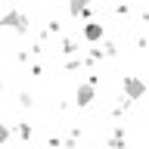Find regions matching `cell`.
<instances>
[{
	"label": "cell",
	"instance_id": "6da1fadb",
	"mask_svg": "<svg viewBox=\"0 0 149 149\" xmlns=\"http://www.w3.org/2000/svg\"><path fill=\"white\" fill-rule=\"evenodd\" d=\"M0 28H9V31H16V34H25L28 31V16L22 9H9L0 16Z\"/></svg>",
	"mask_w": 149,
	"mask_h": 149
},
{
	"label": "cell",
	"instance_id": "7a4b0ae2",
	"mask_svg": "<svg viewBox=\"0 0 149 149\" xmlns=\"http://www.w3.org/2000/svg\"><path fill=\"white\" fill-rule=\"evenodd\" d=\"M146 84L140 81V78H134V74H130V78H124V96H127V100H143V96H146Z\"/></svg>",
	"mask_w": 149,
	"mask_h": 149
},
{
	"label": "cell",
	"instance_id": "3957f363",
	"mask_svg": "<svg viewBox=\"0 0 149 149\" xmlns=\"http://www.w3.org/2000/svg\"><path fill=\"white\" fill-rule=\"evenodd\" d=\"M93 96H96V87H93V84H81V87L74 90V102H78L81 109H84V106H90Z\"/></svg>",
	"mask_w": 149,
	"mask_h": 149
},
{
	"label": "cell",
	"instance_id": "277c9868",
	"mask_svg": "<svg viewBox=\"0 0 149 149\" xmlns=\"http://www.w3.org/2000/svg\"><path fill=\"white\" fill-rule=\"evenodd\" d=\"M87 9H90V0H68V13H72L74 19L87 16Z\"/></svg>",
	"mask_w": 149,
	"mask_h": 149
},
{
	"label": "cell",
	"instance_id": "5b68a950",
	"mask_svg": "<svg viewBox=\"0 0 149 149\" xmlns=\"http://www.w3.org/2000/svg\"><path fill=\"white\" fill-rule=\"evenodd\" d=\"M84 37H87V40H100V37H102V25L87 22V25H84Z\"/></svg>",
	"mask_w": 149,
	"mask_h": 149
},
{
	"label": "cell",
	"instance_id": "8992f818",
	"mask_svg": "<svg viewBox=\"0 0 149 149\" xmlns=\"http://www.w3.org/2000/svg\"><path fill=\"white\" fill-rule=\"evenodd\" d=\"M6 140H9V127H6V124H0V143H6Z\"/></svg>",
	"mask_w": 149,
	"mask_h": 149
}]
</instances>
